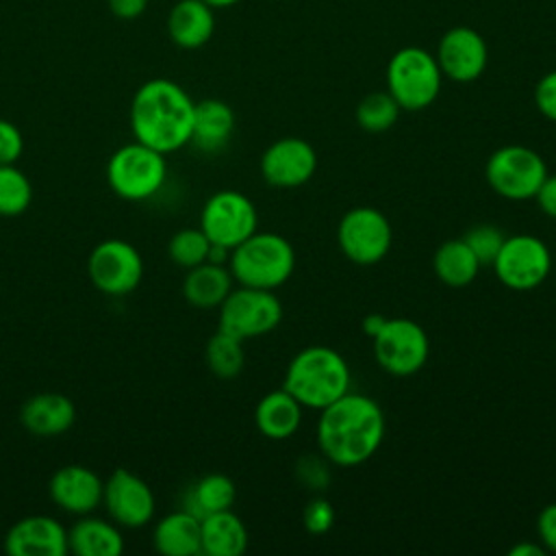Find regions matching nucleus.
Returning a JSON list of instances; mask_svg holds the SVG:
<instances>
[{
  "mask_svg": "<svg viewBox=\"0 0 556 556\" xmlns=\"http://www.w3.org/2000/svg\"><path fill=\"white\" fill-rule=\"evenodd\" d=\"M384 437L380 404L363 393H343L321 408L317 421V447L339 467H356L369 460Z\"/></svg>",
  "mask_w": 556,
  "mask_h": 556,
  "instance_id": "f257e3e1",
  "label": "nucleus"
},
{
  "mask_svg": "<svg viewBox=\"0 0 556 556\" xmlns=\"http://www.w3.org/2000/svg\"><path fill=\"white\" fill-rule=\"evenodd\" d=\"M195 102L169 78L146 80L130 102V128L137 141L169 154L191 143Z\"/></svg>",
  "mask_w": 556,
  "mask_h": 556,
  "instance_id": "f03ea898",
  "label": "nucleus"
},
{
  "mask_svg": "<svg viewBox=\"0 0 556 556\" xmlns=\"http://www.w3.org/2000/svg\"><path fill=\"white\" fill-rule=\"evenodd\" d=\"M282 389L304 408L321 410L350 391V367L337 350L308 345L291 358Z\"/></svg>",
  "mask_w": 556,
  "mask_h": 556,
  "instance_id": "7ed1b4c3",
  "label": "nucleus"
},
{
  "mask_svg": "<svg viewBox=\"0 0 556 556\" xmlns=\"http://www.w3.org/2000/svg\"><path fill=\"white\" fill-rule=\"evenodd\" d=\"M228 269L243 287L278 289L295 269V252L278 232H254L230 250Z\"/></svg>",
  "mask_w": 556,
  "mask_h": 556,
  "instance_id": "20e7f679",
  "label": "nucleus"
},
{
  "mask_svg": "<svg viewBox=\"0 0 556 556\" xmlns=\"http://www.w3.org/2000/svg\"><path fill=\"white\" fill-rule=\"evenodd\" d=\"M443 74L432 52L419 46L400 48L387 63V91L402 111H424L441 93Z\"/></svg>",
  "mask_w": 556,
  "mask_h": 556,
  "instance_id": "39448f33",
  "label": "nucleus"
},
{
  "mask_svg": "<svg viewBox=\"0 0 556 556\" xmlns=\"http://www.w3.org/2000/svg\"><path fill=\"white\" fill-rule=\"evenodd\" d=\"M165 176V154L137 139L117 148L106 165L109 187L115 191V195L130 202L152 198L163 187Z\"/></svg>",
  "mask_w": 556,
  "mask_h": 556,
  "instance_id": "423d86ee",
  "label": "nucleus"
},
{
  "mask_svg": "<svg viewBox=\"0 0 556 556\" xmlns=\"http://www.w3.org/2000/svg\"><path fill=\"white\" fill-rule=\"evenodd\" d=\"M543 156L519 143L502 146L486 159L484 176L489 187L506 200H532L547 176Z\"/></svg>",
  "mask_w": 556,
  "mask_h": 556,
  "instance_id": "0eeeda50",
  "label": "nucleus"
},
{
  "mask_svg": "<svg viewBox=\"0 0 556 556\" xmlns=\"http://www.w3.org/2000/svg\"><path fill=\"white\" fill-rule=\"evenodd\" d=\"M282 319V302L269 289H232L219 304V330L245 341L271 332Z\"/></svg>",
  "mask_w": 556,
  "mask_h": 556,
  "instance_id": "6e6552de",
  "label": "nucleus"
},
{
  "mask_svg": "<svg viewBox=\"0 0 556 556\" xmlns=\"http://www.w3.org/2000/svg\"><path fill=\"white\" fill-rule=\"evenodd\" d=\"M337 241L341 252L354 265L380 263L393 243V228L387 215L374 206H354L343 213Z\"/></svg>",
  "mask_w": 556,
  "mask_h": 556,
  "instance_id": "1a4fd4ad",
  "label": "nucleus"
},
{
  "mask_svg": "<svg viewBox=\"0 0 556 556\" xmlns=\"http://www.w3.org/2000/svg\"><path fill=\"white\" fill-rule=\"evenodd\" d=\"M376 363L391 376L417 374L430 354L426 330L406 317H389L382 330L371 339Z\"/></svg>",
  "mask_w": 556,
  "mask_h": 556,
  "instance_id": "9d476101",
  "label": "nucleus"
},
{
  "mask_svg": "<svg viewBox=\"0 0 556 556\" xmlns=\"http://www.w3.org/2000/svg\"><path fill=\"white\" fill-rule=\"evenodd\" d=\"M258 215L254 202L235 189H222L213 193L200 213V228L211 243L228 250L237 248L250 235L256 232Z\"/></svg>",
  "mask_w": 556,
  "mask_h": 556,
  "instance_id": "9b49d317",
  "label": "nucleus"
},
{
  "mask_svg": "<svg viewBox=\"0 0 556 556\" xmlns=\"http://www.w3.org/2000/svg\"><path fill=\"white\" fill-rule=\"evenodd\" d=\"M495 276L513 291H530L545 282L552 269V254L543 239L534 235L504 237L493 261Z\"/></svg>",
  "mask_w": 556,
  "mask_h": 556,
  "instance_id": "f8f14e48",
  "label": "nucleus"
},
{
  "mask_svg": "<svg viewBox=\"0 0 556 556\" xmlns=\"http://www.w3.org/2000/svg\"><path fill=\"white\" fill-rule=\"evenodd\" d=\"M87 274L98 291L106 295H126L143 278V258L132 243L124 239H104L91 250Z\"/></svg>",
  "mask_w": 556,
  "mask_h": 556,
  "instance_id": "ddd939ff",
  "label": "nucleus"
},
{
  "mask_svg": "<svg viewBox=\"0 0 556 556\" xmlns=\"http://www.w3.org/2000/svg\"><path fill=\"white\" fill-rule=\"evenodd\" d=\"M258 167L263 180L271 187H302L317 169V152L302 137H280L265 148Z\"/></svg>",
  "mask_w": 556,
  "mask_h": 556,
  "instance_id": "4468645a",
  "label": "nucleus"
},
{
  "mask_svg": "<svg viewBox=\"0 0 556 556\" xmlns=\"http://www.w3.org/2000/svg\"><path fill=\"white\" fill-rule=\"evenodd\" d=\"M441 74L454 83H473L489 63L484 37L471 26H452L443 33L434 54Z\"/></svg>",
  "mask_w": 556,
  "mask_h": 556,
  "instance_id": "2eb2a0df",
  "label": "nucleus"
},
{
  "mask_svg": "<svg viewBox=\"0 0 556 556\" xmlns=\"http://www.w3.org/2000/svg\"><path fill=\"white\" fill-rule=\"evenodd\" d=\"M102 502L109 517L122 528H141L154 517V493L150 484L128 469H115L104 482Z\"/></svg>",
  "mask_w": 556,
  "mask_h": 556,
  "instance_id": "dca6fc26",
  "label": "nucleus"
},
{
  "mask_svg": "<svg viewBox=\"0 0 556 556\" xmlns=\"http://www.w3.org/2000/svg\"><path fill=\"white\" fill-rule=\"evenodd\" d=\"M4 549L11 556H65L67 530L50 515H28L9 528Z\"/></svg>",
  "mask_w": 556,
  "mask_h": 556,
  "instance_id": "f3484780",
  "label": "nucleus"
},
{
  "mask_svg": "<svg viewBox=\"0 0 556 556\" xmlns=\"http://www.w3.org/2000/svg\"><path fill=\"white\" fill-rule=\"evenodd\" d=\"M104 482L85 465H65L50 478L52 502L72 515H89L102 504Z\"/></svg>",
  "mask_w": 556,
  "mask_h": 556,
  "instance_id": "a211bd4d",
  "label": "nucleus"
},
{
  "mask_svg": "<svg viewBox=\"0 0 556 556\" xmlns=\"http://www.w3.org/2000/svg\"><path fill=\"white\" fill-rule=\"evenodd\" d=\"M22 426L37 437H59L74 426L76 406L63 393H37L22 404Z\"/></svg>",
  "mask_w": 556,
  "mask_h": 556,
  "instance_id": "6ab92c4d",
  "label": "nucleus"
},
{
  "mask_svg": "<svg viewBox=\"0 0 556 556\" xmlns=\"http://www.w3.org/2000/svg\"><path fill=\"white\" fill-rule=\"evenodd\" d=\"M215 9L204 0H178L167 15V35L182 50H198L215 33Z\"/></svg>",
  "mask_w": 556,
  "mask_h": 556,
  "instance_id": "aec40b11",
  "label": "nucleus"
},
{
  "mask_svg": "<svg viewBox=\"0 0 556 556\" xmlns=\"http://www.w3.org/2000/svg\"><path fill=\"white\" fill-rule=\"evenodd\" d=\"M302 404L287 391L276 389L265 393L254 410V424L265 439L285 441L295 434L302 424Z\"/></svg>",
  "mask_w": 556,
  "mask_h": 556,
  "instance_id": "412c9836",
  "label": "nucleus"
},
{
  "mask_svg": "<svg viewBox=\"0 0 556 556\" xmlns=\"http://www.w3.org/2000/svg\"><path fill=\"white\" fill-rule=\"evenodd\" d=\"M67 547L76 556H117L124 552V536L115 521L80 515L67 530Z\"/></svg>",
  "mask_w": 556,
  "mask_h": 556,
  "instance_id": "4be33fe9",
  "label": "nucleus"
},
{
  "mask_svg": "<svg viewBox=\"0 0 556 556\" xmlns=\"http://www.w3.org/2000/svg\"><path fill=\"white\" fill-rule=\"evenodd\" d=\"M154 547L165 556H195L202 554L200 517L191 510H174L161 517L152 532Z\"/></svg>",
  "mask_w": 556,
  "mask_h": 556,
  "instance_id": "5701e85b",
  "label": "nucleus"
},
{
  "mask_svg": "<svg viewBox=\"0 0 556 556\" xmlns=\"http://www.w3.org/2000/svg\"><path fill=\"white\" fill-rule=\"evenodd\" d=\"M235 130L232 109L217 98L195 102L191 143L204 152L222 150Z\"/></svg>",
  "mask_w": 556,
  "mask_h": 556,
  "instance_id": "b1692460",
  "label": "nucleus"
},
{
  "mask_svg": "<svg viewBox=\"0 0 556 556\" xmlns=\"http://www.w3.org/2000/svg\"><path fill=\"white\" fill-rule=\"evenodd\" d=\"M232 274L226 265L204 261L191 269L182 280V295L195 308H219L232 291Z\"/></svg>",
  "mask_w": 556,
  "mask_h": 556,
  "instance_id": "393cba45",
  "label": "nucleus"
},
{
  "mask_svg": "<svg viewBox=\"0 0 556 556\" xmlns=\"http://www.w3.org/2000/svg\"><path fill=\"white\" fill-rule=\"evenodd\" d=\"M200 539L206 556H239L248 547V530L230 508L202 517Z\"/></svg>",
  "mask_w": 556,
  "mask_h": 556,
  "instance_id": "a878e982",
  "label": "nucleus"
},
{
  "mask_svg": "<svg viewBox=\"0 0 556 556\" xmlns=\"http://www.w3.org/2000/svg\"><path fill=\"white\" fill-rule=\"evenodd\" d=\"M480 267V261L463 239L443 241L432 256V269L437 278L454 289L471 285Z\"/></svg>",
  "mask_w": 556,
  "mask_h": 556,
  "instance_id": "bb28decb",
  "label": "nucleus"
},
{
  "mask_svg": "<svg viewBox=\"0 0 556 556\" xmlns=\"http://www.w3.org/2000/svg\"><path fill=\"white\" fill-rule=\"evenodd\" d=\"M235 497H237V486L228 476L206 473L189 489L185 508L202 519L211 513L232 508Z\"/></svg>",
  "mask_w": 556,
  "mask_h": 556,
  "instance_id": "cd10ccee",
  "label": "nucleus"
},
{
  "mask_svg": "<svg viewBox=\"0 0 556 556\" xmlns=\"http://www.w3.org/2000/svg\"><path fill=\"white\" fill-rule=\"evenodd\" d=\"M243 341L219 330L208 339L206 350H204V358L208 369L217 376V378H235L241 374L243 363H245V354H243Z\"/></svg>",
  "mask_w": 556,
  "mask_h": 556,
  "instance_id": "c85d7f7f",
  "label": "nucleus"
},
{
  "mask_svg": "<svg viewBox=\"0 0 556 556\" xmlns=\"http://www.w3.org/2000/svg\"><path fill=\"white\" fill-rule=\"evenodd\" d=\"M400 104L389 91H371L356 104V124L367 132H384L400 117Z\"/></svg>",
  "mask_w": 556,
  "mask_h": 556,
  "instance_id": "c756f323",
  "label": "nucleus"
},
{
  "mask_svg": "<svg viewBox=\"0 0 556 556\" xmlns=\"http://www.w3.org/2000/svg\"><path fill=\"white\" fill-rule=\"evenodd\" d=\"M33 200V187L26 174L15 163L0 165V215H22Z\"/></svg>",
  "mask_w": 556,
  "mask_h": 556,
  "instance_id": "7c9ffc66",
  "label": "nucleus"
},
{
  "mask_svg": "<svg viewBox=\"0 0 556 556\" xmlns=\"http://www.w3.org/2000/svg\"><path fill=\"white\" fill-rule=\"evenodd\" d=\"M208 248L211 241L202 228H182L169 239L167 254L178 267L191 269L208 258Z\"/></svg>",
  "mask_w": 556,
  "mask_h": 556,
  "instance_id": "2f4dec72",
  "label": "nucleus"
},
{
  "mask_svg": "<svg viewBox=\"0 0 556 556\" xmlns=\"http://www.w3.org/2000/svg\"><path fill=\"white\" fill-rule=\"evenodd\" d=\"M463 241L471 248V252L476 254L480 265H493V261L504 243V235L493 224H478L465 232Z\"/></svg>",
  "mask_w": 556,
  "mask_h": 556,
  "instance_id": "473e14b6",
  "label": "nucleus"
},
{
  "mask_svg": "<svg viewBox=\"0 0 556 556\" xmlns=\"http://www.w3.org/2000/svg\"><path fill=\"white\" fill-rule=\"evenodd\" d=\"M328 458L324 454H304L295 463V480L311 489L321 491L330 484V467Z\"/></svg>",
  "mask_w": 556,
  "mask_h": 556,
  "instance_id": "72a5a7b5",
  "label": "nucleus"
},
{
  "mask_svg": "<svg viewBox=\"0 0 556 556\" xmlns=\"http://www.w3.org/2000/svg\"><path fill=\"white\" fill-rule=\"evenodd\" d=\"M302 523L311 534H326L334 523V506L326 497H313L302 510Z\"/></svg>",
  "mask_w": 556,
  "mask_h": 556,
  "instance_id": "f704fd0d",
  "label": "nucleus"
},
{
  "mask_svg": "<svg viewBox=\"0 0 556 556\" xmlns=\"http://www.w3.org/2000/svg\"><path fill=\"white\" fill-rule=\"evenodd\" d=\"M22 150L24 137L20 128L9 119H0V165L15 163L22 156Z\"/></svg>",
  "mask_w": 556,
  "mask_h": 556,
  "instance_id": "c9c22d12",
  "label": "nucleus"
},
{
  "mask_svg": "<svg viewBox=\"0 0 556 556\" xmlns=\"http://www.w3.org/2000/svg\"><path fill=\"white\" fill-rule=\"evenodd\" d=\"M534 104L543 117L556 122V70L539 78L534 87Z\"/></svg>",
  "mask_w": 556,
  "mask_h": 556,
  "instance_id": "e433bc0d",
  "label": "nucleus"
},
{
  "mask_svg": "<svg viewBox=\"0 0 556 556\" xmlns=\"http://www.w3.org/2000/svg\"><path fill=\"white\" fill-rule=\"evenodd\" d=\"M536 532L539 541L547 552L556 554V502L547 504L536 519Z\"/></svg>",
  "mask_w": 556,
  "mask_h": 556,
  "instance_id": "4c0bfd02",
  "label": "nucleus"
},
{
  "mask_svg": "<svg viewBox=\"0 0 556 556\" xmlns=\"http://www.w3.org/2000/svg\"><path fill=\"white\" fill-rule=\"evenodd\" d=\"M539 208L556 219V174H547L534 195Z\"/></svg>",
  "mask_w": 556,
  "mask_h": 556,
  "instance_id": "58836bf2",
  "label": "nucleus"
},
{
  "mask_svg": "<svg viewBox=\"0 0 556 556\" xmlns=\"http://www.w3.org/2000/svg\"><path fill=\"white\" fill-rule=\"evenodd\" d=\"M106 4L119 20H135L148 9V0H106Z\"/></svg>",
  "mask_w": 556,
  "mask_h": 556,
  "instance_id": "ea45409f",
  "label": "nucleus"
},
{
  "mask_svg": "<svg viewBox=\"0 0 556 556\" xmlns=\"http://www.w3.org/2000/svg\"><path fill=\"white\" fill-rule=\"evenodd\" d=\"M387 319H389V317H384V315H380V313H369V315H365V317H363V332H365L369 339H374V337L382 330V326L387 324Z\"/></svg>",
  "mask_w": 556,
  "mask_h": 556,
  "instance_id": "a19ab883",
  "label": "nucleus"
},
{
  "mask_svg": "<svg viewBox=\"0 0 556 556\" xmlns=\"http://www.w3.org/2000/svg\"><path fill=\"white\" fill-rule=\"evenodd\" d=\"M508 554L510 556H545L547 554V549L539 543H528V541H521V543H517V545H513L510 549H508Z\"/></svg>",
  "mask_w": 556,
  "mask_h": 556,
  "instance_id": "79ce46f5",
  "label": "nucleus"
},
{
  "mask_svg": "<svg viewBox=\"0 0 556 556\" xmlns=\"http://www.w3.org/2000/svg\"><path fill=\"white\" fill-rule=\"evenodd\" d=\"M208 7H213V9H226V7H232V4H237L239 0H204Z\"/></svg>",
  "mask_w": 556,
  "mask_h": 556,
  "instance_id": "37998d69",
  "label": "nucleus"
}]
</instances>
